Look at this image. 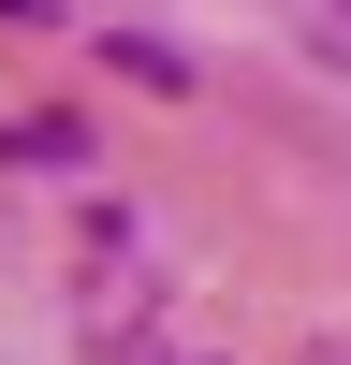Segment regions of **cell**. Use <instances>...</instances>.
<instances>
[{
  "mask_svg": "<svg viewBox=\"0 0 351 365\" xmlns=\"http://www.w3.org/2000/svg\"><path fill=\"white\" fill-rule=\"evenodd\" d=\"M292 29H307L322 58H351V0H292Z\"/></svg>",
  "mask_w": 351,
  "mask_h": 365,
  "instance_id": "cell-1",
  "label": "cell"
}]
</instances>
